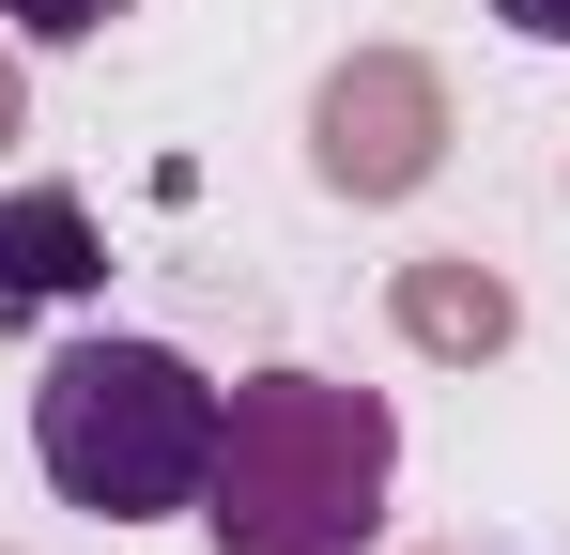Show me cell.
<instances>
[{"instance_id": "1", "label": "cell", "mask_w": 570, "mask_h": 555, "mask_svg": "<svg viewBox=\"0 0 570 555\" xmlns=\"http://www.w3.org/2000/svg\"><path fill=\"white\" fill-rule=\"evenodd\" d=\"M385 478H401V417L340 370H247L216 417V478L200 525L216 555H371Z\"/></svg>"}, {"instance_id": "2", "label": "cell", "mask_w": 570, "mask_h": 555, "mask_svg": "<svg viewBox=\"0 0 570 555\" xmlns=\"http://www.w3.org/2000/svg\"><path fill=\"white\" fill-rule=\"evenodd\" d=\"M216 417H232V401H216L170 340H78V356H47V386H31V463H47L62 509L155 525V509H200Z\"/></svg>"}, {"instance_id": "3", "label": "cell", "mask_w": 570, "mask_h": 555, "mask_svg": "<svg viewBox=\"0 0 570 555\" xmlns=\"http://www.w3.org/2000/svg\"><path fill=\"white\" fill-rule=\"evenodd\" d=\"M432 155H448V78L416 47H355L308 93V171L340 201H401V185H432Z\"/></svg>"}, {"instance_id": "4", "label": "cell", "mask_w": 570, "mask_h": 555, "mask_svg": "<svg viewBox=\"0 0 570 555\" xmlns=\"http://www.w3.org/2000/svg\"><path fill=\"white\" fill-rule=\"evenodd\" d=\"M94 278H108V247H94L78 185H0V324H31V309L94 293Z\"/></svg>"}, {"instance_id": "5", "label": "cell", "mask_w": 570, "mask_h": 555, "mask_svg": "<svg viewBox=\"0 0 570 555\" xmlns=\"http://www.w3.org/2000/svg\"><path fill=\"white\" fill-rule=\"evenodd\" d=\"M385 309H401V340H416V356H509V324H524V309H509V278L493 263H463V247H432V263H401V293H385Z\"/></svg>"}, {"instance_id": "6", "label": "cell", "mask_w": 570, "mask_h": 555, "mask_svg": "<svg viewBox=\"0 0 570 555\" xmlns=\"http://www.w3.org/2000/svg\"><path fill=\"white\" fill-rule=\"evenodd\" d=\"M31 47H78V31H108V16H139V0H0Z\"/></svg>"}, {"instance_id": "7", "label": "cell", "mask_w": 570, "mask_h": 555, "mask_svg": "<svg viewBox=\"0 0 570 555\" xmlns=\"http://www.w3.org/2000/svg\"><path fill=\"white\" fill-rule=\"evenodd\" d=\"M509 31H540V47H570V0H493Z\"/></svg>"}, {"instance_id": "8", "label": "cell", "mask_w": 570, "mask_h": 555, "mask_svg": "<svg viewBox=\"0 0 570 555\" xmlns=\"http://www.w3.org/2000/svg\"><path fill=\"white\" fill-rule=\"evenodd\" d=\"M16 124H31V93H16V62H0V139H16Z\"/></svg>"}]
</instances>
